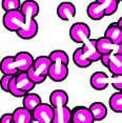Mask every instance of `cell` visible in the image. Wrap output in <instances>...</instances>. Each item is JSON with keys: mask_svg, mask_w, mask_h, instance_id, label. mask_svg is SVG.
<instances>
[{"mask_svg": "<svg viewBox=\"0 0 122 123\" xmlns=\"http://www.w3.org/2000/svg\"><path fill=\"white\" fill-rule=\"evenodd\" d=\"M110 55L112 54H107V55H102L101 56V63L102 65L104 66V68H107V66H109V63H110Z\"/></svg>", "mask_w": 122, "mask_h": 123, "instance_id": "30", "label": "cell"}, {"mask_svg": "<svg viewBox=\"0 0 122 123\" xmlns=\"http://www.w3.org/2000/svg\"><path fill=\"white\" fill-rule=\"evenodd\" d=\"M70 37L76 43H83L91 37V29L84 22H76L70 29Z\"/></svg>", "mask_w": 122, "mask_h": 123, "instance_id": "6", "label": "cell"}, {"mask_svg": "<svg viewBox=\"0 0 122 123\" xmlns=\"http://www.w3.org/2000/svg\"><path fill=\"white\" fill-rule=\"evenodd\" d=\"M107 69L112 75H122V54H112Z\"/></svg>", "mask_w": 122, "mask_h": 123, "instance_id": "21", "label": "cell"}, {"mask_svg": "<svg viewBox=\"0 0 122 123\" xmlns=\"http://www.w3.org/2000/svg\"><path fill=\"white\" fill-rule=\"evenodd\" d=\"M117 23L119 24V26H121V27H122V16H121L120 18H119V20L117 21Z\"/></svg>", "mask_w": 122, "mask_h": 123, "instance_id": "32", "label": "cell"}, {"mask_svg": "<svg viewBox=\"0 0 122 123\" xmlns=\"http://www.w3.org/2000/svg\"><path fill=\"white\" fill-rule=\"evenodd\" d=\"M34 119L33 111H29L24 106L17 107L13 111V122L14 123H30Z\"/></svg>", "mask_w": 122, "mask_h": 123, "instance_id": "15", "label": "cell"}, {"mask_svg": "<svg viewBox=\"0 0 122 123\" xmlns=\"http://www.w3.org/2000/svg\"><path fill=\"white\" fill-rule=\"evenodd\" d=\"M100 3L105 11V15L106 16H112L114 15L118 10L119 2L117 0H96Z\"/></svg>", "mask_w": 122, "mask_h": 123, "instance_id": "24", "label": "cell"}, {"mask_svg": "<svg viewBox=\"0 0 122 123\" xmlns=\"http://www.w3.org/2000/svg\"><path fill=\"white\" fill-rule=\"evenodd\" d=\"M41 103H42L41 97L38 94H35V93L26 94L25 96L23 97V100H22L23 106L30 111H33L38 105H40Z\"/></svg>", "mask_w": 122, "mask_h": 123, "instance_id": "20", "label": "cell"}, {"mask_svg": "<svg viewBox=\"0 0 122 123\" xmlns=\"http://www.w3.org/2000/svg\"><path fill=\"white\" fill-rule=\"evenodd\" d=\"M104 36L110 40H112L115 44L122 43V29L121 26H119L117 22H113L106 27Z\"/></svg>", "mask_w": 122, "mask_h": 123, "instance_id": "14", "label": "cell"}, {"mask_svg": "<svg viewBox=\"0 0 122 123\" xmlns=\"http://www.w3.org/2000/svg\"><path fill=\"white\" fill-rule=\"evenodd\" d=\"M82 51L83 54L88 60L92 62H96V61L101 60V54L99 53L98 49H97V39H87L86 41L82 43Z\"/></svg>", "mask_w": 122, "mask_h": 123, "instance_id": "10", "label": "cell"}, {"mask_svg": "<svg viewBox=\"0 0 122 123\" xmlns=\"http://www.w3.org/2000/svg\"><path fill=\"white\" fill-rule=\"evenodd\" d=\"M52 123H54V122H52Z\"/></svg>", "mask_w": 122, "mask_h": 123, "instance_id": "35", "label": "cell"}, {"mask_svg": "<svg viewBox=\"0 0 122 123\" xmlns=\"http://www.w3.org/2000/svg\"><path fill=\"white\" fill-rule=\"evenodd\" d=\"M13 76L12 75H2L1 79H0V85H1V89L5 93H9L10 91V83L12 80Z\"/></svg>", "mask_w": 122, "mask_h": 123, "instance_id": "28", "label": "cell"}, {"mask_svg": "<svg viewBox=\"0 0 122 123\" xmlns=\"http://www.w3.org/2000/svg\"><path fill=\"white\" fill-rule=\"evenodd\" d=\"M55 117L54 123H71L73 117V110H71L67 105H61L54 107Z\"/></svg>", "mask_w": 122, "mask_h": 123, "instance_id": "13", "label": "cell"}, {"mask_svg": "<svg viewBox=\"0 0 122 123\" xmlns=\"http://www.w3.org/2000/svg\"><path fill=\"white\" fill-rule=\"evenodd\" d=\"M20 10L25 16V23L16 34L23 40H30L36 37L39 30L38 22L35 19L39 14V4L35 0H25L22 2Z\"/></svg>", "mask_w": 122, "mask_h": 123, "instance_id": "1", "label": "cell"}, {"mask_svg": "<svg viewBox=\"0 0 122 123\" xmlns=\"http://www.w3.org/2000/svg\"><path fill=\"white\" fill-rule=\"evenodd\" d=\"M110 81L115 89H117L118 92L122 91V75H112V77L110 78Z\"/></svg>", "mask_w": 122, "mask_h": 123, "instance_id": "27", "label": "cell"}, {"mask_svg": "<svg viewBox=\"0 0 122 123\" xmlns=\"http://www.w3.org/2000/svg\"><path fill=\"white\" fill-rule=\"evenodd\" d=\"M91 86L96 91H104L110 83V77L104 72H95L90 79Z\"/></svg>", "mask_w": 122, "mask_h": 123, "instance_id": "11", "label": "cell"}, {"mask_svg": "<svg viewBox=\"0 0 122 123\" xmlns=\"http://www.w3.org/2000/svg\"><path fill=\"white\" fill-rule=\"evenodd\" d=\"M21 1L20 0H2V10L4 12L14 10H20L21 9Z\"/></svg>", "mask_w": 122, "mask_h": 123, "instance_id": "26", "label": "cell"}, {"mask_svg": "<svg viewBox=\"0 0 122 123\" xmlns=\"http://www.w3.org/2000/svg\"><path fill=\"white\" fill-rule=\"evenodd\" d=\"M71 123H73V122H71Z\"/></svg>", "mask_w": 122, "mask_h": 123, "instance_id": "36", "label": "cell"}, {"mask_svg": "<svg viewBox=\"0 0 122 123\" xmlns=\"http://www.w3.org/2000/svg\"><path fill=\"white\" fill-rule=\"evenodd\" d=\"M13 122V113L3 114L1 116V123H12Z\"/></svg>", "mask_w": 122, "mask_h": 123, "instance_id": "29", "label": "cell"}, {"mask_svg": "<svg viewBox=\"0 0 122 123\" xmlns=\"http://www.w3.org/2000/svg\"><path fill=\"white\" fill-rule=\"evenodd\" d=\"M86 14L92 20H95V21L101 20L102 18H104L105 16H106L103 6H102L98 1H96V0L91 2V3L87 5Z\"/></svg>", "mask_w": 122, "mask_h": 123, "instance_id": "16", "label": "cell"}, {"mask_svg": "<svg viewBox=\"0 0 122 123\" xmlns=\"http://www.w3.org/2000/svg\"><path fill=\"white\" fill-rule=\"evenodd\" d=\"M3 26L10 32L17 33L25 23V16L21 10H14L5 12L2 18Z\"/></svg>", "mask_w": 122, "mask_h": 123, "instance_id": "5", "label": "cell"}, {"mask_svg": "<svg viewBox=\"0 0 122 123\" xmlns=\"http://www.w3.org/2000/svg\"><path fill=\"white\" fill-rule=\"evenodd\" d=\"M73 61L75 65H77L80 68H86L88 66H91V64L93 63L83 54L82 47H78V49H75V52L73 53Z\"/></svg>", "mask_w": 122, "mask_h": 123, "instance_id": "22", "label": "cell"}, {"mask_svg": "<svg viewBox=\"0 0 122 123\" xmlns=\"http://www.w3.org/2000/svg\"><path fill=\"white\" fill-rule=\"evenodd\" d=\"M115 54H122V43L117 44V47H116Z\"/></svg>", "mask_w": 122, "mask_h": 123, "instance_id": "31", "label": "cell"}, {"mask_svg": "<svg viewBox=\"0 0 122 123\" xmlns=\"http://www.w3.org/2000/svg\"><path fill=\"white\" fill-rule=\"evenodd\" d=\"M30 123H40V122H39V121H37L36 119H33V121L30 122Z\"/></svg>", "mask_w": 122, "mask_h": 123, "instance_id": "33", "label": "cell"}, {"mask_svg": "<svg viewBox=\"0 0 122 123\" xmlns=\"http://www.w3.org/2000/svg\"><path fill=\"white\" fill-rule=\"evenodd\" d=\"M117 1H118V2H121V0H117Z\"/></svg>", "mask_w": 122, "mask_h": 123, "instance_id": "34", "label": "cell"}, {"mask_svg": "<svg viewBox=\"0 0 122 123\" xmlns=\"http://www.w3.org/2000/svg\"><path fill=\"white\" fill-rule=\"evenodd\" d=\"M49 58L52 59V61H57V60H60V61H63L64 63L68 64L70 63V58H68V55L66 54L64 51L62 49H54L49 53Z\"/></svg>", "mask_w": 122, "mask_h": 123, "instance_id": "25", "label": "cell"}, {"mask_svg": "<svg viewBox=\"0 0 122 123\" xmlns=\"http://www.w3.org/2000/svg\"><path fill=\"white\" fill-rule=\"evenodd\" d=\"M109 104L110 110L115 113H122V91L116 92L110 97Z\"/></svg>", "mask_w": 122, "mask_h": 123, "instance_id": "23", "label": "cell"}, {"mask_svg": "<svg viewBox=\"0 0 122 123\" xmlns=\"http://www.w3.org/2000/svg\"><path fill=\"white\" fill-rule=\"evenodd\" d=\"M52 64L53 61L49 56H39L35 58L33 66L27 71V74L33 82H35L37 85L43 83L49 77V72Z\"/></svg>", "mask_w": 122, "mask_h": 123, "instance_id": "4", "label": "cell"}, {"mask_svg": "<svg viewBox=\"0 0 122 123\" xmlns=\"http://www.w3.org/2000/svg\"><path fill=\"white\" fill-rule=\"evenodd\" d=\"M121 2H122V0H121Z\"/></svg>", "mask_w": 122, "mask_h": 123, "instance_id": "37", "label": "cell"}, {"mask_svg": "<svg viewBox=\"0 0 122 123\" xmlns=\"http://www.w3.org/2000/svg\"><path fill=\"white\" fill-rule=\"evenodd\" d=\"M35 58L29 52H19L15 56H6L1 60L0 69L4 75H18L27 72L33 66Z\"/></svg>", "mask_w": 122, "mask_h": 123, "instance_id": "2", "label": "cell"}, {"mask_svg": "<svg viewBox=\"0 0 122 123\" xmlns=\"http://www.w3.org/2000/svg\"><path fill=\"white\" fill-rule=\"evenodd\" d=\"M73 123H94L95 119L90 110V107L85 106H76L73 108Z\"/></svg>", "mask_w": 122, "mask_h": 123, "instance_id": "9", "label": "cell"}, {"mask_svg": "<svg viewBox=\"0 0 122 123\" xmlns=\"http://www.w3.org/2000/svg\"><path fill=\"white\" fill-rule=\"evenodd\" d=\"M36 85L37 84L33 82L27 72L19 73L18 75L13 76L12 80H11L9 93L16 98H23L26 94L30 93Z\"/></svg>", "mask_w": 122, "mask_h": 123, "instance_id": "3", "label": "cell"}, {"mask_svg": "<svg viewBox=\"0 0 122 123\" xmlns=\"http://www.w3.org/2000/svg\"><path fill=\"white\" fill-rule=\"evenodd\" d=\"M76 15V6L70 1H63L57 6V16L61 20L68 21Z\"/></svg>", "mask_w": 122, "mask_h": 123, "instance_id": "12", "label": "cell"}, {"mask_svg": "<svg viewBox=\"0 0 122 123\" xmlns=\"http://www.w3.org/2000/svg\"><path fill=\"white\" fill-rule=\"evenodd\" d=\"M116 47H117V44H115L105 36H102V37L97 39V49L101 55L115 54Z\"/></svg>", "mask_w": 122, "mask_h": 123, "instance_id": "17", "label": "cell"}, {"mask_svg": "<svg viewBox=\"0 0 122 123\" xmlns=\"http://www.w3.org/2000/svg\"><path fill=\"white\" fill-rule=\"evenodd\" d=\"M68 102V95L63 89H55L49 95V103L54 106H61V105H67Z\"/></svg>", "mask_w": 122, "mask_h": 123, "instance_id": "18", "label": "cell"}, {"mask_svg": "<svg viewBox=\"0 0 122 123\" xmlns=\"http://www.w3.org/2000/svg\"><path fill=\"white\" fill-rule=\"evenodd\" d=\"M95 121H102L107 116V108L102 102H94L88 106Z\"/></svg>", "mask_w": 122, "mask_h": 123, "instance_id": "19", "label": "cell"}, {"mask_svg": "<svg viewBox=\"0 0 122 123\" xmlns=\"http://www.w3.org/2000/svg\"><path fill=\"white\" fill-rule=\"evenodd\" d=\"M121 29H122V27H121Z\"/></svg>", "mask_w": 122, "mask_h": 123, "instance_id": "39", "label": "cell"}, {"mask_svg": "<svg viewBox=\"0 0 122 123\" xmlns=\"http://www.w3.org/2000/svg\"><path fill=\"white\" fill-rule=\"evenodd\" d=\"M12 123H14V122H12Z\"/></svg>", "mask_w": 122, "mask_h": 123, "instance_id": "38", "label": "cell"}, {"mask_svg": "<svg viewBox=\"0 0 122 123\" xmlns=\"http://www.w3.org/2000/svg\"><path fill=\"white\" fill-rule=\"evenodd\" d=\"M68 76V64L63 61H53V64L49 72V78L54 82H62Z\"/></svg>", "mask_w": 122, "mask_h": 123, "instance_id": "8", "label": "cell"}, {"mask_svg": "<svg viewBox=\"0 0 122 123\" xmlns=\"http://www.w3.org/2000/svg\"><path fill=\"white\" fill-rule=\"evenodd\" d=\"M34 119L40 123H52L54 122L55 110L51 103H41L33 111Z\"/></svg>", "mask_w": 122, "mask_h": 123, "instance_id": "7", "label": "cell"}]
</instances>
